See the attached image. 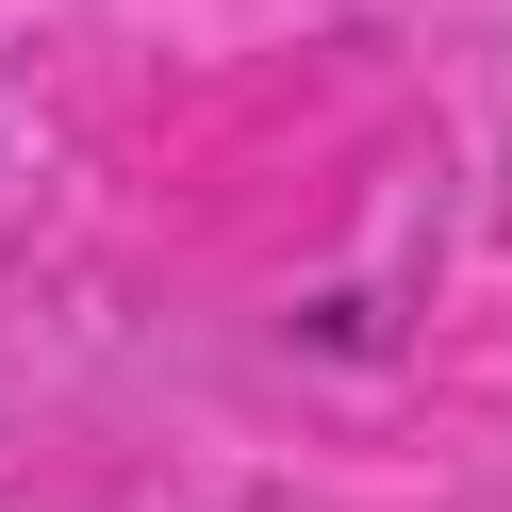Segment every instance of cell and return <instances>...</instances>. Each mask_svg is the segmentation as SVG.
<instances>
[]
</instances>
